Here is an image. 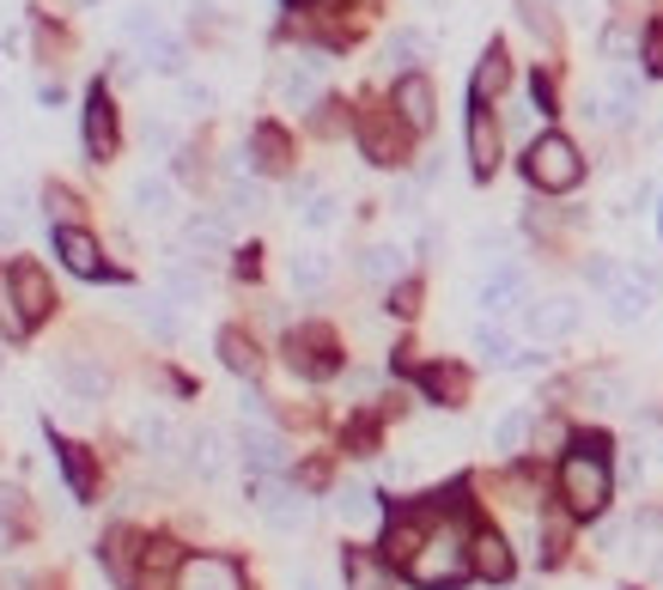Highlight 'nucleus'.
<instances>
[{
	"label": "nucleus",
	"instance_id": "nucleus-23",
	"mask_svg": "<svg viewBox=\"0 0 663 590\" xmlns=\"http://www.w3.org/2000/svg\"><path fill=\"white\" fill-rule=\"evenodd\" d=\"M469 165H475V177L499 171V123H494V110H475V116H469Z\"/></svg>",
	"mask_w": 663,
	"mask_h": 590
},
{
	"label": "nucleus",
	"instance_id": "nucleus-40",
	"mask_svg": "<svg viewBox=\"0 0 663 590\" xmlns=\"http://www.w3.org/2000/svg\"><path fill=\"white\" fill-rule=\"evenodd\" d=\"M226 202H232L238 214H263V207H268V189H263V183H250V177H232Z\"/></svg>",
	"mask_w": 663,
	"mask_h": 590
},
{
	"label": "nucleus",
	"instance_id": "nucleus-53",
	"mask_svg": "<svg viewBox=\"0 0 663 590\" xmlns=\"http://www.w3.org/2000/svg\"><path fill=\"white\" fill-rule=\"evenodd\" d=\"M530 92H536V110L548 116V104H554V79H548V74H536V79H530Z\"/></svg>",
	"mask_w": 663,
	"mask_h": 590
},
{
	"label": "nucleus",
	"instance_id": "nucleus-37",
	"mask_svg": "<svg viewBox=\"0 0 663 590\" xmlns=\"http://www.w3.org/2000/svg\"><path fill=\"white\" fill-rule=\"evenodd\" d=\"M585 396L597 408H621V402H627V377H621V372H590L585 377Z\"/></svg>",
	"mask_w": 663,
	"mask_h": 590
},
{
	"label": "nucleus",
	"instance_id": "nucleus-8",
	"mask_svg": "<svg viewBox=\"0 0 663 590\" xmlns=\"http://www.w3.org/2000/svg\"><path fill=\"white\" fill-rule=\"evenodd\" d=\"M250 499H256V512L268 517V529H280V536H293V529L310 524V499L298 493V487H286V482H256Z\"/></svg>",
	"mask_w": 663,
	"mask_h": 590
},
{
	"label": "nucleus",
	"instance_id": "nucleus-10",
	"mask_svg": "<svg viewBox=\"0 0 663 590\" xmlns=\"http://www.w3.org/2000/svg\"><path fill=\"white\" fill-rule=\"evenodd\" d=\"M524 329L536 342H566L578 329V298L572 293H548V298H530L524 305Z\"/></svg>",
	"mask_w": 663,
	"mask_h": 590
},
{
	"label": "nucleus",
	"instance_id": "nucleus-14",
	"mask_svg": "<svg viewBox=\"0 0 663 590\" xmlns=\"http://www.w3.org/2000/svg\"><path fill=\"white\" fill-rule=\"evenodd\" d=\"M55 377L67 384V396H74L79 408H92V402H104V396H110V372H104V365H92L86 354H62V359H55Z\"/></svg>",
	"mask_w": 663,
	"mask_h": 590
},
{
	"label": "nucleus",
	"instance_id": "nucleus-20",
	"mask_svg": "<svg viewBox=\"0 0 663 590\" xmlns=\"http://www.w3.org/2000/svg\"><path fill=\"white\" fill-rule=\"evenodd\" d=\"M511 86V55L499 43H487V55H481V67H475V79H469V98H475V110H487L499 92Z\"/></svg>",
	"mask_w": 663,
	"mask_h": 590
},
{
	"label": "nucleus",
	"instance_id": "nucleus-9",
	"mask_svg": "<svg viewBox=\"0 0 663 590\" xmlns=\"http://www.w3.org/2000/svg\"><path fill=\"white\" fill-rule=\"evenodd\" d=\"M286 359H293L298 377H335L341 372V354H335V335H329V329H293V335H286Z\"/></svg>",
	"mask_w": 663,
	"mask_h": 590
},
{
	"label": "nucleus",
	"instance_id": "nucleus-39",
	"mask_svg": "<svg viewBox=\"0 0 663 590\" xmlns=\"http://www.w3.org/2000/svg\"><path fill=\"white\" fill-rule=\"evenodd\" d=\"M158 31H165V25H158V13H153V7H140V0H135V7H123V37L146 43V37H158Z\"/></svg>",
	"mask_w": 663,
	"mask_h": 590
},
{
	"label": "nucleus",
	"instance_id": "nucleus-52",
	"mask_svg": "<svg viewBox=\"0 0 663 590\" xmlns=\"http://www.w3.org/2000/svg\"><path fill=\"white\" fill-rule=\"evenodd\" d=\"M646 67L663 74V25H646Z\"/></svg>",
	"mask_w": 663,
	"mask_h": 590
},
{
	"label": "nucleus",
	"instance_id": "nucleus-15",
	"mask_svg": "<svg viewBox=\"0 0 663 590\" xmlns=\"http://www.w3.org/2000/svg\"><path fill=\"white\" fill-rule=\"evenodd\" d=\"M55 256H62L74 274H86V280L104 274V249H98V238L86 232V226H55Z\"/></svg>",
	"mask_w": 663,
	"mask_h": 590
},
{
	"label": "nucleus",
	"instance_id": "nucleus-26",
	"mask_svg": "<svg viewBox=\"0 0 663 590\" xmlns=\"http://www.w3.org/2000/svg\"><path fill=\"white\" fill-rule=\"evenodd\" d=\"M183 244L195 249V262H201V256H219V249L232 244V219H226V214H195L183 226Z\"/></svg>",
	"mask_w": 663,
	"mask_h": 590
},
{
	"label": "nucleus",
	"instance_id": "nucleus-35",
	"mask_svg": "<svg viewBox=\"0 0 663 590\" xmlns=\"http://www.w3.org/2000/svg\"><path fill=\"white\" fill-rule=\"evenodd\" d=\"M524 438H530V414H524V408H511V414L494 420V451L499 457H518V451H524Z\"/></svg>",
	"mask_w": 663,
	"mask_h": 590
},
{
	"label": "nucleus",
	"instance_id": "nucleus-57",
	"mask_svg": "<svg viewBox=\"0 0 663 590\" xmlns=\"http://www.w3.org/2000/svg\"><path fill=\"white\" fill-rule=\"evenodd\" d=\"M293 7H298V0H293Z\"/></svg>",
	"mask_w": 663,
	"mask_h": 590
},
{
	"label": "nucleus",
	"instance_id": "nucleus-47",
	"mask_svg": "<svg viewBox=\"0 0 663 590\" xmlns=\"http://www.w3.org/2000/svg\"><path fill=\"white\" fill-rule=\"evenodd\" d=\"M390 311H396V317H415V311H420V286H415V280L390 286Z\"/></svg>",
	"mask_w": 663,
	"mask_h": 590
},
{
	"label": "nucleus",
	"instance_id": "nucleus-4",
	"mask_svg": "<svg viewBox=\"0 0 663 590\" xmlns=\"http://www.w3.org/2000/svg\"><path fill=\"white\" fill-rule=\"evenodd\" d=\"M524 171L536 189H548V195H566V189L585 183V158H578V146H572L566 134H536L524 153Z\"/></svg>",
	"mask_w": 663,
	"mask_h": 590
},
{
	"label": "nucleus",
	"instance_id": "nucleus-19",
	"mask_svg": "<svg viewBox=\"0 0 663 590\" xmlns=\"http://www.w3.org/2000/svg\"><path fill=\"white\" fill-rule=\"evenodd\" d=\"M250 165L256 171H286L293 165V140H286V128H275V123H256L250 128Z\"/></svg>",
	"mask_w": 663,
	"mask_h": 590
},
{
	"label": "nucleus",
	"instance_id": "nucleus-43",
	"mask_svg": "<svg viewBox=\"0 0 663 590\" xmlns=\"http://www.w3.org/2000/svg\"><path fill=\"white\" fill-rule=\"evenodd\" d=\"M165 293L183 298V305H201V274H189V268H165Z\"/></svg>",
	"mask_w": 663,
	"mask_h": 590
},
{
	"label": "nucleus",
	"instance_id": "nucleus-31",
	"mask_svg": "<svg viewBox=\"0 0 663 590\" xmlns=\"http://www.w3.org/2000/svg\"><path fill=\"white\" fill-rule=\"evenodd\" d=\"M140 55H146V67H153V74H170V79H183V67H189L183 37H170V31L146 37V43H140Z\"/></svg>",
	"mask_w": 663,
	"mask_h": 590
},
{
	"label": "nucleus",
	"instance_id": "nucleus-36",
	"mask_svg": "<svg viewBox=\"0 0 663 590\" xmlns=\"http://www.w3.org/2000/svg\"><path fill=\"white\" fill-rule=\"evenodd\" d=\"M475 354L487 359V365H518V347H511V335L499 323H481L475 329Z\"/></svg>",
	"mask_w": 663,
	"mask_h": 590
},
{
	"label": "nucleus",
	"instance_id": "nucleus-32",
	"mask_svg": "<svg viewBox=\"0 0 663 590\" xmlns=\"http://www.w3.org/2000/svg\"><path fill=\"white\" fill-rule=\"evenodd\" d=\"M189 463H195L201 482H219V475H226V438H219L214 426H201V433L189 438Z\"/></svg>",
	"mask_w": 663,
	"mask_h": 590
},
{
	"label": "nucleus",
	"instance_id": "nucleus-1",
	"mask_svg": "<svg viewBox=\"0 0 663 590\" xmlns=\"http://www.w3.org/2000/svg\"><path fill=\"white\" fill-rule=\"evenodd\" d=\"M49 311H55V293H49V280L37 262H13L0 274V329H7L13 342H25Z\"/></svg>",
	"mask_w": 663,
	"mask_h": 590
},
{
	"label": "nucleus",
	"instance_id": "nucleus-50",
	"mask_svg": "<svg viewBox=\"0 0 663 590\" xmlns=\"http://www.w3.org/2000/svg\"><path fill=\"white\" fill-rule=\"evenodd\" d=\"M238 408H244V420H268V396L256 384H244V396H238Z\"/></svg>",
	"mask_w": 663,
	"mask_h": 590
},
{
	"label": "nucleus",
	"instance_id": "nucleus-22",
	"mask_svg": "<svg viewBox=\"0 0 663 590\" xmlns=\"http://www.w3.org/2000/svg\"><path fill=\"white\" fill-rule=\"evenodd\" d=\"M135 445L146 457H170L183 438H177V420H170L165 408H140V414H135Z\"/></svg>",
	"mask_w": 663,
	"mask_h": 590
},
{
	"label": "nucleus",
	"instance_id": "nucleus-25",
	"mask_svg": "<svg viewBox=\"0 0 663 590\" xmlns=\"http://www.w3.org/2000/svg\"><path fill=\"white\" fill-rule=\"evenodd\" d=\"M341 566H347V590H396L390 560L371 554V548H347V554H341Z\"/></svg>",
	"mask_w": 663,
	"mask_h": 590
},
{
	"label": "nucleus",
	"instance_id": "nucleus-17",
	"mask_svg": "<svg viewBox=\"0 0 663 590\" xmlns=\"http://www.w3.org/2000/svg\"><path fill=\"white\" fill-rule=\"evenodd\" d=\"M469 566H475V578H487V585H506L511 578V548L499 529H475L469 536Z\"/></svg>",
	"mask_w": 663,
	"mask_h": 590
},
{
	"label": "nucleus",
	"instance_id": "nucleus-29",
	"mask_svg": "<svg viewBox=\"0 0 663 590\" xmlns=\"http://www.w3.org/2000/svg\"><path fill=\"white\" fill-rule=\"evenodd\" d=\"M415 377H420V389H426L438 408H457V402L469 396V377L457 372V365H420Z\"/></svg>",
	"mask_w": 663,
	"mask_h": 590
},
{
	"label": "nucleus",
	"instance_id": "nucleus-7",
	"mask_svg": "<svg viewBox=\"0 0 663 590\" xmlns=\"http://www.w3.org/2000/svg\"><path fill=\"white\" fill-rule=\"evenodd\" d=\"M323 74H329L323 55H293V62H280V74H275V98L286 110H310L323 98Z\"/></svg>",
	"mask_w": 663,
	"mask_h": 590
},
{
	"label": "nucleus",
	"instance_id": "nucleus-12",
	"mask_svg": "<svg viewBox=\"0 0 663 590\" xmlns=\"http://www.w3.org/2000/svg\"><path fill=\"white\" fill-rule=\"evenodd\" d=\"M530 305V280L518 262H499L494 274L481 280V311L487 317H511V311H524Z\"/></svg>",
	"mask_w": 663,
	"mask_h": 590
},
{
	"label": "nucleus",
	"instance_id": "nucleus-13",
	"mask_svg": "<svg viewBox=\"0 0 663 590\" xmlns=\"http://www.w3.org/2000/svg\"><path fill=\"white\" fill-rule=\"evenodd\" d=\"M238 451L256 475H280L286 469V438L268 426V420H244V433H238Z\"/></svg>",
	"mask_w": 663,
	"mask_h": 590
},
{
	"label": "nucleus",
	"instance_id": "nucleus-38",
	"mask_svg": "<svg viewBox=\"0 0 663 590\" xmlns=\"http://www.w3.org/2000/svg\"><path fill=\"white\" fill-rule=\"evenodd\" d=\"M335 512L347 517V524H366V517L378 512V493H371V487H359V482H347V487H341V499H335Z\"/></svg>",
	"mask_w": 663,
	"mask_h": 590
},
{
	"label": "nucleus",
	"instance_id": "nucleus-11",
	"mask_svg": "<svg viewBox=\"0 0 663 590\" xmlns=\"http://www.w3.org/2000/svg\"><path fill=\"white\" fill-rule=\"evenodd\" d=\"M86 158H92V165L116 158V104H110L104 79L86 92Z\"/></svg>",
	"mask_w": 663,
	"mask_h": 590
},
{
	"label": "nucleus",
	"instance_id": "nucleus-34",
	"mask_svg": "<svg viewBox=\"0 0 663 590\" xmlns=\"http://www.w3.org/2000/svg\"><path fill=\"white\" fill-rule=\"evenodd\" d=\"M293 286L298 293H323L329 286V256L323 249H298L293 256Z\"/></svg>",
	"mask_w": 663,
	"mask_h": 590
},
{
	"label": "nucleus",
	"instance_id": "nucleus-51",
	"mask_svg": "<svg viewBox=\"0 0 663 590\" xmlns=\"http://www.w3.org/2000/svg\"><path fill=\"white\" fill-rule=\"evenodd\" d=\"M43 202H49V214H62V226H67V219H74V207H79L74 195H67V189H55V183L43 189Z\"/></svg>",
	"mask_w": 663,
	"mask_h": 590
},
{
	"label": "nucleus",
	"instance_id": "nucleus-16",
	"mask_svg": "<svg viewBox=\"0 0 663 590\" xmlns=\"http://www.w3.org/2000/svg\"><path fill=\"white\" fill-rule=\"evenodd\" d=\"M426 536H432V529H426V517H420V512H396L384 524V560H390V566H408V560L426 548Z\"/></svg>",
	"mask_w": 663,
	"mask_h": 590
},
{
	"label": "nucleus",
	"instance_id": "nucleus-24",
	"mask_svg": "<svg viewBox=\"0 0 663 590\" xmlns=\"http://www.w3.org/2000/svg\"><path fill=\"white\" fill-rule=\"evenodd\" d=\"M426 55H432V37H426V31H415V25L390 31V43H384V67H390V74H401V79L415 74V67L426 62Z\"/></svg>",
	"mask_w": 663,
	"mask_h": 590
},
{
	"label": "nucleus",
	"instance_id": "nucleus-2",
	"mask_svg": "<svg viewBox=\"0 0 663 590\" xmlns=\"http://www.w3.org/2000/svg\"><path fill=\"white\" fill-rule=\"evenodd\" d=\"M609 493H615L609 457L578 451V445H572V457L560 463V499H566V512H572V517H597L602 505H609Z\"/></svg>",
	"mask_w": 663,
	"mask_h": 590
},
{
	"label": "nucleus",
	"instance_id": "nucleus-56",
	"mask_svg": "<svg viewBox=\"0 0 663 590\" xmlns=\"http://www.w3.org/2000/svg\"><path fill=\"white\" fill-rule=\"evenodd\" d=\"M298 590H323V585H317V578H310V573H305V578H298Z\"/></svg>",
	"mask_w": 663,
	"mask_h": 590
},
{
	"label": "nucleus",
	"instance_id": "nucleus-5",
	"mask_svg": "<svg viewBox=\"0 0 663 590\" xmlns=\"http://www.w3.org/2000/svg\"><path fill=\"white\" fill-rule=\"evenodd\" d=\"M408 134H415V128L401 123L396 110H366V116H359V153L371 158V165H401V158H408Z\"/></svg>",
	"mask_w": 663,
	"mask_h": 590
},
{
	"label": "nucleus",
	"instance_id": "nucleus-49",
	"mask_svg": "<svg viewBox=\"0 0 663 590\" xmlns=\"http://www.w3.org/2000/svg\"><path fill=\"white\" fill-rule=\"evenodd\" d=\"M183 110H214V86H195V79H183Z\"/></svg>",
	"mask_w": 663,
	"mask_h": 590
},
{
	"label": "nucleus",
	"instance_id": "nucleus-6",
	"mask_svg": "<svg viewBox=\"0 0 663 590\" xmlns=\"http://www.w3.org/2000/svg\"><path fill=\"white\" fill-rule=\"evenodd\" d=\"M170 590H244V573L232 554H183L170 573Z\"/></svg>",
	"mask_w": 663,
	"mask_h": 590
},
{
	"label": "nucleus",
	"instance_id": "nucleus-27",
	"mask_svg": "<svg viewBox=\"0 0 663 590\" xmlns=\"http://www.w3.org/2000/svg\"><path fill=\"white\" fill-rule=\"evenodd\" d=\"M55 463H62L67 487H74V499H92L98 493V475H92V457H86V445H74V438H55Z\"/></svg>",
	"mask_w": 663,
	"mask_h": 590
},
{
	"label": "nucleus",
	"instance_id": "nucleus-30",
	"mask_svg": "<svg viewBox=\"0 0 663 590\" xmlns=\"http://www.w3.org/2000/svg\"><path fill=\"white\" fill-rule=\"evenodd\" d=\"M646 311H651V286H646V274H621V286L609 293V317H615V323H639Z\"/></svg>",
	"mask_w": 663,
	"mask_h": 590
},
{
	"label": "nucleus",
	"instance_id": "nucleus-45",
	"mask_svg": "<svg viewBox=\"0 0 663 590\" xmlns=\"http://www.w3.org/2000/svg\"><path fill=\"white\" fill-rule=\"evenodd\" d=\"M633 43H639V37H633L627 25H609V31H602V55H609V62H615V67L633 55Z\"/></svg>",
	"mask_w": 663,
	"mask_h": 590
},
{
	"label": "nucleus",
	"instance_id": "nucleus-21",
	"mask_svg": "<svg viewBox=\"0 0 663 590\" xmlns=\"http://www.w3.org/2000/svg\"><path fill=\"white\" fill-rule=\"evenodd\" d=\"M128 207H135V219H170V207H177V189H170V177H135L128 183Z\"/></svg>",
	"mask_w": 663,
	"mask_h": 590
},
{
	"label": "nucleus",
	"instance_id": "nucleus-55",
	"mask_svg": "<svg viewBox=\"0 0 663 590\" xmlns=\"http://www.w3.org/2000/svg\"><path fill=\"white\" fill-rule=\"evenodd\" d=\"M13 238H18V219H7V214H0V249L13 244Z\"/></svg>",
	"mask_w": 663,
	"mask_h": 590
},
{
	"label": "nucleus",
	"instance_id": "nucleus-18",
	"mask_svg": "<svg viewBox=\"0 0 663 590\" xmlns=\"http://www.w3.org/2000/svg\"><path fill=\"white\" fill-rule=\"evenodd\" d=\"M401 116V123L415 128H432V110H438V98H432V79L426 74H408V79H396V104H390Z\"/></svg>",
	"mask_w": 663,
	"mask_h": 590
},
{
	"label": "nucleus",
	"instance_id": "nucleus-44",
	"mask_svg": "<svg viewBox=\"0 0 663 590\" xmlns=\"http://www.w3.org/2000/svg\"><path fill=\"white\" fill-rule=\"evenodd\" d=\"M585 280H590V286H597L602 298H609V293H615V286H621V268L609 262V256H590V262H585Z\"/></svg>",
	"mask_w": 663,
	"mask_h": 590
},
{
	"label": "nucleus",
	"instance_id": "nucleus-33",
	"mask_svg": "<svg viewBox=\"0 0 663 590\" xmlns=\"http://www.w3.org/2000/svg\"><path fill=\"white\" fill-rule=\"evenodd\" d=\"M401 268H408V256H401L396 244H371L366 256H359V274L366 280H401Z\"/></svg>",
	"mask_w": 663,
	"mask_h": 590
},
{
	"label": "nucleus",
	"instance_id": "nucleus-54",
	"mask_svg": "<svg viewBox=\"0 0 663 590\" xmlns=\"http://www.w3.org/2000/svg\"><path fill=\"white\" fill-rule=\"evenodd\" d=\"M396 214H420V183H401L396 189Z\"/></svg>",
	"mask_w": 663,
	"mask_h": 590
},
{
	"label": "nucleus",
	"instance_id": "nucleus-48",
	"mask_svg": "<svg viewBox=\"0 0 663 590\" xmlns=\"http://www.w3.org/2000/svg\"><path fill=\"white\" fill-rule=\"evenodd\" d=\"M18 517H25V493L0 482V524H18Z\"/></svg>",
	"mask_w": 663,
	"mask_h": 590
},
{
	"label": "nucleus",
	"instance_id": "nucleus-28",
	"mask_svg": "<svg viewBox=\"0 0 663 590\" xmlns=\"http://www.w3.org/2000/svg\"><path fill=\"white\" fill-rule=\"evenodd\" d=\"M219 359H226V372H238L244 384L263 372V347L250 342L244 329H219Z\"/></svg>",
	"mask_w": 663,
	"mask_h": 590
},
{
	"label": "nucleus",
	"instance_id": "nucleus-41",
	"mask_svg": "<svg viewBox=\"0 0 663 590\" xmlns=\"http://www.w3.org/2000/svg\"><path fill=\"white\" fill-rule=\"evenodd\" d=\"M335 214H341V202H335V195H323V189H317V195H310V202L298 207V219H305L310 232H323V226H335Z\"/></svg>",
	"mask_w": 663,
	"mask_h": 590
},
{
	"label": "nucleus",
	"instance_id": "nucleus-46",
	"mask_svg": "<svg viewBox=\"0 0 663 590\" xmlns=\"http://www.w3.org/2000/svg\"><path fill=\"white\" fill-rule=\"evenodd\" d=\"M140 140H146V153H170V146H177V128L158 123V116H146V134Z\"/></svg>",
	"mask_w": 663,
	"mask_h": 590
},
{
	"label": "nucleus",
	"instance_id": "nucleus-42",
	"mask_svg": "<svg viewBox=\"0 0 663 590\" xmlns=\"http://www.w3.org/2000/svg\"><path fill=\"white\" fill-rule=\"evenodd\" d=\"M140 317H146V329H153L158 342H177V335H183V323H177V311H170L165 298H153V305H146Z\"/></svg>",
	"mask_w": 663,
	"mask_h": 590
},
{
	"label": "nucleus",
	"instance_id": "nucleus-3",
	"mask_svg": "<svg viewBox=\"0 0 663 590\" xmlns=\"http://www.w3.org/2000/svg\"><path fill=\"white\" fill-rule=\"evenodd\" d=\"M469 573H475V566H469V542L450 536V529H432L426 548L408 560V578H415L420 590H457Z\"/></svg>",
	"mask_w": 663,
	"mask_h": 590
}]
</instances>
